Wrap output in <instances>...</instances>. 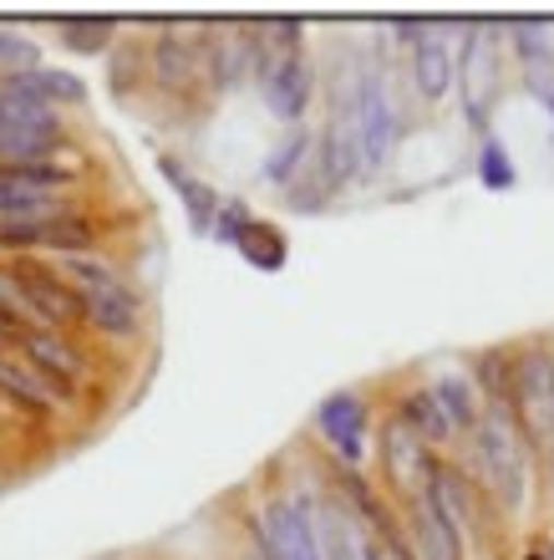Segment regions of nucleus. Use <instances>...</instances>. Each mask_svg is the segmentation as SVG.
<instances>
[{
	"mask_svg": "<svg viewBox=\"0 0 554 560\" xmlns=\"http://www.w3.org/2000/svg\"><path fill=\"white\" fill-rule=\"evenodd\" d=\"M260 92L264 107L275 113L280 122H300L310 103V61L300 46H280V51H264L260 57Z\"/></svg>",
	"mask_w": 554,
	"mask_h": 560,
	"instance_id": "nucleus-6",
	"label": "nucleus"
},
{
	"mask_svg": "<svg viewBox=\"0 0 554 560\" xmlns=\"http://www.w3.org/2000/svg\"><path fill=\"white\" fill-rule=\"evenodd\" d=\"M316 423H321V433L335 443V454L346 458V464H362L366 458V402L356 393H331L321 402Z\"/></svg>",
	"mask_w": 554,
	"mask_h": 560,
	"instance_id": "nucleus-9",
	"label": "nucleus"
},
{
	"mask_svg": "<svg viewBox=\"0 0 554 560\" xmlns=\"http://www.w3.org/2000/svg\"><path fill=\"white\" fill-rule=\"evenodd\" d=\"M11 280L21 285V295H26L31 306L42 311L46 322H67V316H76V311H82V306H76V295H67V291L57 285V280L42 276V270L15 266V270H11Z\"/></svg>",
	"mask_w": 554,
	"mask_h": 560,
	"instance_id": "nucleus-15",
	"label": "nucleus"
},
{
	"mask_svg": "<svg viewBox=\"0 0 554 560\" xmlns=\"http://www.w3.org/2000/svg\"><path fill=\"white\" fill-rule=\"evenodd\" d=\"M57 138L61 128L51 107L0 88V168L5 163H42L57 148Z\"/></svg>",
	"mask_w": 554,
	"mask_h": 560,
	"instance_id": "nucleus-3",
	"label": "nucleus"
},
{
	"mask_svg": "<svg viewBox=\"0 0 554 560\" xmlns=\"http://www.w3.org/2000/svg\"><path fill=\"white\" fill-rule=\"evenodd\" d=\"M0 387H5V393H15V398H26L31 408H51V402H57V393L46 387L42 372L15 368V362H5V357H0Z\"/></svg>",
	"mask_w": 554,
	"mask_h": 560,
	"instance_id": "nucleus-20",
	"label": "nucleus"
},
{
	"mask_svg": "<svg viewBox=\"0 0 554 560\" xmlns=\"http://www.w3.org/2000/svg\"><path fill=\"white\" fill-rule=\"evenodd\" d=\"M412 530H417V550H423V560H463V535L438 515V504L427 500V494L412 500Z\"/></svg>",
	"mask_w": 554,
	"mask_h": 560,
	"instance_id": "nucleus-13",
	"label": "nucleus"
},
{
	"mask_svg": "<svg viewBox=\"0 0 554 560\" xmlns=\"http://www.w3.org/2000/svg\"><path fill=\"white\" fill-rule=\"evenodd\" d=\"M163 174L174 178V189L184 194V205H189V214H193V230H199V235H204L209 224H214V209H220V205H214V194H209L204 184H193V178L184 174V168H178V163H168V159H163Z\"/></svg>",
	"mask_w": 554,
	"mask_h": 560,
	"instance_id": "nucleus-21",
	"label": "nucleus"
},
{
	"mask_svg": "<svg viewBox=\"0 0 554 560\" xmlns=\"http://www.w3.org/2000/svg\"><path fill=\"white\" fill-rule=\"evenodd\" d=\"M61 276L76 285V306L87 311L92 326H103V331H113V337H128V331H138V295H132V285L122 276H117L113 266H103V260H82V255H67L61 260Z\"/></svg>",
	"mask_w": 554,
	"mask_h": 560,
	"instance_id": "nucleus-1",
	"label": "nucleus"
},
{
	"mask_svg": "<svg viewBox=\"0 0 554 560\" xmlns=\"http://www.w3.org/2000/svg\"><path fill=\"white\" fill-rule=\"evenodd\" d=\"M346 97H351V122H356V143H362V168H381L392 159V143H397L392 92H387V82L377 72H366Z\"/></svg>",
	"mask_w": 554,
	"mask_h": 560,
	"instance_id": "nucleus-5",
	"label": "nucleus"
},
{
	"mask_svg": "<svg viewBox=\"0 0 554 560\" xmlns=\"http://www.w3.org/2000/svg\"><path fill=\"white\" fill-rule=\"evenodd\" d=\"M310 530H316V546H321V560H372V546H366L362 525L341 500H321L310 510Z\"/></svg>",
	"mask_w": 554,
	"mask_h": 560,
	"instance_id": "nucleus-8",
	"label": "nucleus"
},
{
	"mask_svg": "<svg viewBox=\"0 0 554 560\" xmlns=\"http://www.w3.org/2000/svg\"><path fill=\"white\" fill-rule=\"evenodd\" d=\"M306 153H310V133H300V128H295V133L280 138V148L264 159V178H270V184H291V178H300Z\"/></svg>",
	"mask_w": 554,
	"mask_h": 560,
	"instance_id": "nucleus-19",
	"label": "nucleus"
},
{
	"mask_svg": "<svg viewBox=\"0 0 554 560\" xmlns=\"http://www.w3.org/2000/svg\"><path fill=\"white\" fill-rule=\"evenodd\" d=\"M5 92H15V97H31V103H46V107H57V103H82L87 97V88L76 82L72 72H15L0 82Z\"/></svg>",
	"mask_w": 554,
	"mask_h": 560,
	"instance_id": "nucleus-14",
	"label": "nucleus"
},
{
	"mask_svg": "<svg viewBox=\"0 0 554 560\" xmlns=\"http://www.w3.org/2000/svg\"><path fill=\"white\" fill-rule=\"evenodd\" d=\"M479 464L488 474L494 494L504 500V510H524L529 494V464H524V443H519V428L504 408H488L479 418Z\"/></svg>",
	"mask_w": 554,
	"mask_h": 560,
	"instance_id": "nucleus-2",
	"label": "nucleus"
},
{
	"mask_svg": "<svg viewBox=\"0 0 554 560\" xmlns=\"http://www.w3.org/2000/svg\"><path fill=\"white\" fill-rule=\"evenodd\" d=\"M509 36L519 42V51H524V67H529V61L550 57V26H540V21H519Z\"/></svg>",
	"mask_w": 554,
	"mask_h": 560,
	"instance_id": "nucleus-24",
	"label": "nucleus"
},
{
	"mask_svg": "<svg viewBox=\"0 0 554 560\" xmlns=\"http://www.w3.org/2000/svg\"><path fill=\"white\" fill-rule=\"evenodd\" d=\"M550 362H554V357H550Z\"/></svg>",
	"mask_w": 554,
	"mask_h": 560,
	"instance_id": "nucleus-27",
	"label": "nucleus"
},
{
	"mask_svg": "<svg viewBox=\"0 0 554 560\" xmlns=\"http://www.w3.org/2000/svg\"><path fill=\"white\" fill-rule=\"evenodd\" d=\"M372 560H397V556H392V550H372Z\"/></svg>",
	"mask_w": 554,
	"mask_h": 560,
	"instance_id": "nucleus-26",
	"label": "nucleus"
},
{
	"mask_svg": "<svg viewBox=\"0 0 554 560\" xmlns=\"http://www.w3.org/2000/svg\"><path fill=\"white\" fill-rule=\"evenodd\" d=\"M36 57H42V51H36V42H31V36H21V31H5L0 26V67H5V72H36Z\"/></svg>",
	"mask_w": 554,
	"mask_h": 560,
	"instance_id": "nucleus-23",
	"label": "nucleus"
},
{
	"mask_svg": "<svg viewBox=\"0 0 554 560\" xmlns=\"http://www.w3.org/2000/svg\"><path fill=\"white\" fill-rule=\"evenodd\" d=\"M239 250H245L260 270H280V260H285V245H280V235H270V230H264V224H255V220L239 230Z\"/></svg>",
	"mask_w": 554,
	"mask_h": 560,
	"instance_id": "nucleus-22",
	"label": "nucleus"
},
{
	"mask_svg": "<svg viewBox=\"0 0 554 560\" xmlns=\"http://www.w3.org/2000/svg\"><path fill=\"white\" fill-rule=\"evenodd\" d=\"M21 341H26V357H31V362L46 372V383H72L76 372H82V368H76V357L67 352L57 337H42V331H36V337H21Z\"/></svg>",
	"mask_w": 554,
	"mask_h": 560,
	"instance_id": "nucleus-16",
	"label": "nucleus"
},
{
	"mask_svg": "<svg viewBox=\"0 0 554 560\" xmlns=\"http://www.w3.org/2000/svg\"><path fill=\"white\" fill-rule=\"evenodd\" d=\"M387 469H392L397 489H408L412 500L417 494H427V485H433V464H427V443L412 433L402 418L397 423H387Z\"/></svg>",
	"mask_w": 554,
	"mask_h": 560,
	"instance_id": "nucleus-11",
	"label": "nucleus"
},
{
	"mask_svg": "<svg viewBox=\"0 0 554 560\" xmlns=\"http://www.w3.org/2000/svg\"><path fill=\"white\" fill-rule=\"evenodd\" d=\"M524 82H529V92H534L544 107H554V57L529 61V67H524Z\"/></svg>",
	"mask_w": 554,
	"mask_h": 560,
	"instance_id": "nucleus-25",
	"label": "nucleus"
},
{
	"mask_svg": "<svg viewBox=\"0 0 554 560\" xmlns=\"http://www.w3.org/2000/svg\"><path fill=\"white\" fill-rule=\"evenodd\" d=\"M402 423H408L423 443H443L452 433V423L443 418V408H438V398H433V393H412L408 408H402Z\"/></svg>",
	"mask_w": 554,
	"mask_h": 560,
	"instance_id": "nucleus-18",
	"label": "nucleus"
},
{
	"mask_svg": "<svg viewBox=\"0 0 554 560\" xmlns=\"http://www.w3.org/2000/svg\"><path fill=\"white\" fill-rule=\"evenodd\" d=\"M61 174L57 163H5L0 168V220H46L61 214Z\"/></svg>",
	"mask_w": 554,
	"mask_h": 560,
	"instance_id": "nucleus-4",
	"label": "nucleus"
},
{
	"mask_svg": "<svg viewBox=\"0 0 554 560\" xmlns=\"http://www.w3.org/2000/svg\"><path fill=\"white\" fill-rule=\"evenodd\" d=\"M519 413H524V423L534 428L540 439L554 433V362H550V352H524V362H519Z\"/></svg>",
	"mask_w": 554,
	"mask_h": 560,
	"instance_id": "nucleus-10",
	"label": "nucleus"
},
{
	"mask_svg": "<svg viewBox=\"0 0 554 560\" xmlns=\"http://www.w3.org/2000/svg\"><path fill=\"white\" fill-rule=\"evenodd\" d=\"M433 398H438L443 418H448L452 428L479 423V398H473V383H468V377H438Z\"/></svg>",
	"mask_w": 554,
	"mask_h": 560,
	"instance_id": "nucleus-17",
	"label": "nucleus"
},
{
	"mask_svg": "<svg viewBox=\"0 0 554 560\" xmlns=\"http://www.w3.org/2000/svg\"><path fill=\"white\" fill-rule=\"evenodd\" d=\"M412 77H417V92L427 103L448 97L452 88V46L443 42V31H423V42L412 51Z\"/></svg>",
	"mask_w": 554,
	"mask_h": 560,
	"instance_id": "nucleus-12",
	"label": "nucleus"
},
{
	"mask_svg": "<svg viewBox=\"0 0 554 560\" xmlns=\"http://www.w3.org/2000/svg\"><path fill=\"white\" fill-rule=\"evenodd\" d=\"M264 556L270 560H321L310 510L295 500H275L264 510Z\"/></svg>",
	"mask_w": 554,
	"mask_h": 560,
	"instance_id": "nucleus-7",
	"label": "nucleus"
}]
</instances>
